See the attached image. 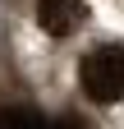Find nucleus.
Masks as SVG:
<instances>
[{"label": "nucleus", "instance_id": "f257e3e1", "mask_svg": "<svg viewBox=\"0 0 124 129\" xmlns=\"http://www.w3.org/2000/svg\"><path fill=\"white\" fill-rule=\"evenodd\" d=\"M78 88H83L87 102H97V106H110V102L124 97V46L119 42L92 46L78 60Z\"/></svg>", "mask_w": 124, "mask_h": 129}, {"label": "nucleus", "instance_id": "f03ea898", "mask_svg": "<svg viewBox=\"0 0 124 129\" xmlns=\"http://www.w3.org/2000/svg\"><path fill=\"white\" fill-rule=\"evenodd\" d=\"M37 23L51 37H74L87 23V5L83 0H37Z\"/></svg>", "mask_w": 124, "mask_h": 129}, {"label": "nucleus", "instance_id": "7ed1b4c3", "mask_svg": "<svg viewBox=\"0 0 124 129\" xmlns=\"http://www.w3.org/2000/svg\"><path fill=\"white\" fill-rule=\"evenodd\" d=\"M0 129H51L32 106H5L0 111Z\"/></svg>", "mask_w": 124, "mask_h": 129}, {"label": "nucleus", "instance_id": "20e7f679", "mask_svg": "<svg viewBox=\"0 0 124 129\" xmlns=\"http://www.w3.org/2000/svg\"><path fill=\"white\" fill-rule=\"evenodd\" d=\"M51 129H83V120H78V115H55Z\"/></svg>", "mask_w": 124, "mask_h": 129}]
</instances>
